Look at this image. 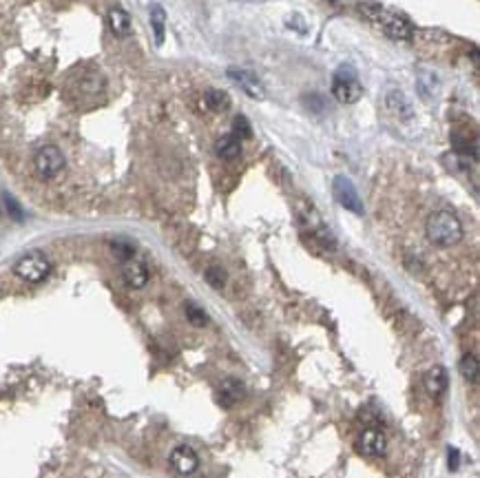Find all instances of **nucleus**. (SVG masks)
Returning a JSON list of instances; mask_svg holds the SVG:
<instances>
[{
    "label": "nucleus",
    "instance_id": "f257e3e1",
    "mask_svg": "<svg viewBox=\"0 0 480 478\" xmlns=\"http://www.w3.org/2000/svg\"><path fill=\"white\" fill-rule=\"evenodd\" d=\"M361 14L366 16L374 27H379L387 38H392V40H412L414 38V27H412V22L405 18V16H400L396 14V11H390V9H385L381 5H376V3H363L361 5Z\"/></svg>",
    "mask_w": 480,
    "mask_h": 478
},
{
    "label": "nucleus",
    "instance_id": "f03ea898",
    "mask_svg": "<svg viewBox=\"0 0 480 478\" xmlns=\"http://www.w3.org/2000/svg\"><path fill=\"white\" fill-rule=\"evenodd\" d=\"M425 232H427V239L434 246L449 248V246H456L463 239V224L451 211H436L427 217Z\"/></svg>",
    "mask_w": 480,
    "mask_h": 478
},
{
    "label": "nucleus",
    "instance_id": "7ed1b4c3",
    "mask_svg": "<svg viewBox=\"0 0 480 478\" xmlns=\"http://www.w3.org/2000/svg\"><path fill=\"white\" fill-rule=\"evenodd\" d=\"M332 96L343 102V105H354L363 96V84L359 80V73L350 64H341L332 75Z\"/></svg>",
    "mask_w": 480,
    "mask_h": 478
},
{
    "label": "nucleus",
    "instance_id": "20e7f679",
    "mask_svg": "<svg viewBox=\"0 0 480 478\" xmlns=\"http://www.w3.org/2000/svg\"><path fill=\"white\" fill-rule=\"evenodd\" d=\"M14 273L29 283H40L43 279H47V275L51 273V262L47 260V255L40 251H31L27 255H22L20 260L14 264Z\"/></svg>",
    "mask_w": 480,
    "mask_h": 478
},
{
    "label": "nucleus",
    "instance_id": "39448f33",
    "mask_svg": "<svg viewBox=\"0 0 480 478\" xmlns=\"http://www.w3.org/2000/svg\"><path fill=\"white\" fill-rule=\"evenodd\" d=\"M36 173L43 179H54L62 169H64V155L58 147L47 144L43 149H38L36 158H33Z\"/></svg>",
    "mask_w": 480,
    "mask_h": 478
},
{
    "label": "nucleus",
    "instance_id": "423d86ee",
    "mask_svg": "<svg viewBox=\"0 0 480 478\" xmlns=\"http://www.w3.org/2000/svg\"><path fill=\"white\" fill-rule=\"evenodd\" d=\"M332 191H334L336 202H339L345 211L354 213V215H363V202H361V197H359V191L354 188V184L350 182L347 177H343V175L334 177Z\"/></svg>",
    "mask_w": 480,
    "mask_h": 478
},
{
    "label": "nucleus",
    "instance_id": "0eeeda50",
    "mask_svg": "<svg viewBox=\"0 0 480 478\" xmlns=\"http://www.w3.org/2000/svg\"><path fill=\"white\" fill-rule=\"evenodd\" d=\"M385 447H387V438L379 428H366L357 438V449L363 456H370V458L383 456Z\"/></svg>",
    "mask_w": 480,
    "mask_h": 478
},
{
    "label": "nucleus",
    "instance_id": "6e6552de",
    "mask_svg": "<svg viewBox=\"0 0 480 478\" xmlns=\"http://www.w3.org/2000/svg\"><path fill=\"white\" fill-rule=\"evenodd\" d=\"M171 468L179 474V476H190L195 474L197 468H200V456L197 451L188 447V445H177L173 451H171Z\"/></svg>",
    "mask_w": 480,
    "mask_h": 478
},
{
    "label": "nucleus",
    "instance_id": "1a4fd4ad",
    "mask_svg": "<svg viewBox=\"0 0 480 478\" xmlns=\"http://www.w3.org/2000/svg\"><path fill=\"white\" fill-rule=\"evenodd\" d=\"M228 77L235 80L250 98H264V87L255 73L246 71V69H228Z\"/></svg>",
    "mask_w": 480,
    "mask_h": 478
},
{
    "label": "nucleus",
    "instance_id": "9d476101",
    "mask_svg": "<svg viewBox=\"0 0 480 478\" xmlns=\"http://www.w3.org/2000/svg\"><path fill=\"white\" fill-rule=\"evenodd\" d=\"M122 277L131 288H144L149 283V268L144 262H140V260H128V262H124Z\"/></svg>",
    "mask_w": 480,
    "mask_h": 478
},
{
    "label": "nucleus",
    "instance_id": "9b49d317",
    "mask_svg": "<svg viewBox=\"0 0 480 478\" xmlns=\"http://www.w3.org/2000/svg\"><path fill=\"white\" fill-rule=\"evenodd\" d=\"M243 394H246V385L239 379L228 377L222 381V385H219V403L224 408H232L235 403H239Z\"/></svg>",
    "mask_w": 480,
    "mask_h": 478
},
{
    "label": "nucleus",
    "instance_id": "f8f14e48",
    "mask_svg": "<svg viewBox=\"0 0 480 478\" xmlns=\"http://www.w3.org/2000/svg\"><path fill=\"white\" fill-rule=\"evenodd\" d=\"M107 22H109V29H111L113 36L124 38V36L131 33V16H128L122 7H113V9H109Z\"/></svg>",
    "mask_w": 480,
    "mask_h": 478
},
{
    "label": "nucleus",
    "instance_id": "ddd939ff",
    "mask_svg": "<svg viewBox=\"0 0 480 478\" xmlns=\"http://www.w3.org/2000/svg\"><path fill=\"white\" fill-rule=\"evenodd\" d=\"M423 385L432 396H443L447 392V372H445V368H440V366L432 368L430 372L425 374Z\"/></svg>",
    "mask_w": 480,
    "mask_h": 478
},
{
    "label": "nucleus",
    "instance_id": "4468645a",
    "mask_svg": "<svg viewBox=\"0 0 480 478\" xmlns=\"http://www.w3.org/2000/svg\"><path fill=\"white\" fill-rule=\"evenodd\" d=\"M215 153H217V158H222L226 162L237 160L241 155V140L235 137L232 133L230 135H222L215 142Z\"/></svg>",
    "mask_w": 480,
    "mask_h": 478
},
{
    "label": "nucleus",
    "instance_id": "2eb2a0df",
    "mask_svg": "<svg viewBox=\"0 0 480 478\" xmlns=\"http://www.w3.org/2000/svg\"><path fill=\"white\" fill-rule=\"evenodd\" d=\"M149 18H151V29H153V36H155V45H162L164 43V36H166V14L162 5L153 3L149 7Z\"/></svg>",
    "mask_w": 480,
    "mask_h": 478
},
{
    "label": "nucleus",
    "instance_id": "dca6fc26",
    "mask_svg": "<svg viewBox=\"0 0 480 478\" xmlns=\"http://www.w3.org/2000/svg\"><path fill=\"white\" fill-rule=\"evenodd\" d=\"M204 102H206V107L215 113H224L230 109V96L222 91V89H209L204 96Z\"/></svg>",
    "mask_w": 480,
    "mask_h": 478
},
{
    "label": "nucleus",
    "instance_id": "f3484780",
    "mask_svg": "<svg viewBox=\"0 0 480 478\" xmlns=\"http://www.w3.org/2000/svg\"><path fill=\"white\" fill-rule=\"evenodd\" d=\"M385 102H387V109L394 111L398 118H405V120L412 118V105L400 91H390L385 98Z\"/></svg>",
    "mask_w": 480,
    "mask_h": 478
},
{
    "label": "nucleus",
    "instance_id": "a211bd4d",
    "mask_svg": "<svg viewBox=\"0 0 480 478\" xmlns=\"http://www.w3.org/2000/svg\"><path fill=\"white\" fill-rule=\"evenodd\" d=\"M460 374L470 383L478 381V359L474 354H465L463 357V361H460Z\"/></svg>",
    "mask_w": 480,
    "mask_h": 478
},
{
    "label": "nucleus",
    "instance_id": "6ab92c4d",
    "mask_svg": "<svg viewBox=\"0 0 480 478\" xmlns=\"http://www.w3.org/2000/svg\"><path fill=\"white\" fill-rule=\"evenodd\" d=\"M111 251L113 255L118 257L120 262H128V260H133V255H135V246L131 241H124V239H115L111 244Z\"/></svg>",
    "mask_w": 480,
    "mask_h": 478
},
{
    "label": "nucleus",
    "instance_id": "aec40b11",
    "mask_svg": "<svg viewBox=\"0 0 480 478\" xmlns=\"http://www.w3.org/2000/svg\"><path fill=\"white\" fill-rule=\"evenodd\" d=\"M184 310H186V317H188V321H190L193 326H197V328L206 326V321H209V317H206L204 308H200L197 304L188 301V304L184 306Z\"/></svg>",
    "mask_w": 480,
    "mask_h": 478
},
{
    "label": "nucleus",
    "instance_id": "412c9836",
    "mask_svg": "<svg viewBox=\"0 0 480 478\" xmlns=\"http://www.w3.org/2000/svg\"><path fill=\"white\" fill-rule=\"evenodd\" d=\"M232 135L239 137V140H246L253 135V128H250V122L243 118V115H237L235 122H232Z\"/></svg>",
    "mask_w": 480,
    "mask_h": 478
},
{
    "label": "nucleus",
    "instance_id": "4be33fe9",
    "mask_svg": "<svg viewBox=\"0 0 480 478\" xmlns=\"http://www.w3.org/2000/svg\"><path fill=\"white\" fill-rule=\"evenodd\" d=\"M206 281L211 283L213 288H224V283H226V273L219 266H211L209 270H206Z\"/></svg>",
    "mask_w": 480,
    "mask_h": 478
},
{
    "label": "nucleus",
    "instance_id": "5701e85b",
    "mask_svg": "<svg viewBox=\"0 0 480 478\" xmlns=\"http://www.w3.org/2000/svg\"><path fill=\"white\" fill-rule=\"evenodd\" d=\"M5 204H7V211L11 213V217H14V219H20V217H22V211H20V206L14 202V197H11V195H5Z\"/></svg>",
    "mask_w": 480,
    "mask_h": 478
},
{
    "label": "nucleus",
    "instance_id": "b1692460",
    "mask_svg": "<svg viewBox=\"0 0 480 478\" xmlns=\"http://www.w3.org/2000/svg\"><path fill=\"white\" fill-rule=\"evenodd\" d=\"M458 468V449H449V470Z\"/></svg>",
    "mask_w": 480,
    "mask_h": 478
}]
</instances>
